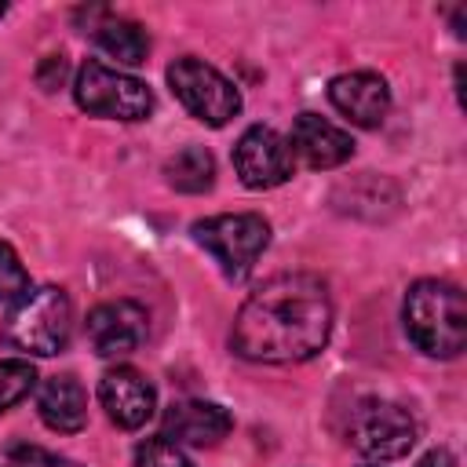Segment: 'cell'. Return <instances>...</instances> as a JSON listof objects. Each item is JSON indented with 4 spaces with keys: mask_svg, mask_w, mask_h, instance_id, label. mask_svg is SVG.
<instances>
[{
    "mask_svg": "<svg viewBox=\"0 0 467 467\" xmlns=\"http://www.w3.org/2000/svg\"><path fill=\"white\" fill-rule=\"evenodd\" d=\"M332 332V296L317 274H274L237 310L230 343L259 365H296L314 358Z\"/></svg>",
    "mask_w": 467,
    "mask_h": 467,
    "instance_id": "obj_1",
    "label": "cell"
},
{
    "mask_svg": "<svg viewBox=\"0 0 467 467\" xmlns=\"http://www.w3.org/2000/svg\"><path fill=\"white\" fill-rule=\"evenodd\" d=\"M405 332L431 358H456L467 343V299L452 281L423 277L405 292Z\"/></svg>",
    "mask_w": 467,
    "mask_h": 467,
    "instance_id": "obj_2",
    "label": "cell"
},
{
    "mask_svg": "<svg viewBox=\"0 0 467 467\" xmlns=\"http://www.w3.org/2000/svg\"><path fill=\"white\" fill-rule=\"evenodd\" d=\"M69 332H73V303L55 285L29 288L11 303L4 317V339L15 350L36 354V358H51L66 350Z\"/></svg>",
    "mask_w": 467,
    "mask_h": 467,
    "instance_id": "obj_3",
    "label": "cell"
},
{
    "mask_svg": "<svg viewBox=\"0 0 467 467\" xmlns=\"http://www.w3.org/2000/svg\"><path fill=\"white\" fill-rule=\"evenodd\" d=\"M193 241L219 263V270L234 281L248 277L255 259L270 244V223L255 212H226L193 223Z\"/></svg>",
    "mask_w": 467,
    "mask_h": 467,
    "instance_id": "obj_4",
    "label": "cell"
},
{
    "mask_svg": "<svg viewBox=\"0 0 467 467\" xmlns=\"http://www.w3.org/2000/svg\"><path fill=\"white\" fill-rule=\"evenodd\" d=\"M73 99L84 113L106 120H146L153 113V91L99 58H88L73 77Z\"/></svg>",
    "mask_w": 467,
    "mask_h": 467,
    "instance_id": "obj_5",
    "label": "cell"
},
{
    "mask_svg": "<svg viewBox=\"0 0 467 467\" xmlns=\"http://www.w3.org/2000/svg\"><path fill=\"white\" fill-rule=\"evenodd\" d=\"M168 84L175 99L186 106V113L208 128H223L241 113V91L204 58H193V55L175 58L168 66Z\"/></svg>",
    "mask_w": 467,
    "mask_h": 467,
    "instance_id": "obj_6",
    "label": "cell"
},
{
    "mask_svg": "<svg viewBox=\"0 0 467 467\" xmlns=\"http://www.w3.org/2000/svg\"><path fill=\"white\" fill-rule=\"evenodd\" d=\"M347 441L368 460H401L416 445V420L390 398H365L350 412Z\"/></svg>",
    "mask_w": 467,
    "mask_h": 467,
    "instance_id": "obj_7",
    "label": "cell"
},
{
    "mask_svg": "<svg viewBox=\"0 0 467 467\" xmlns=\"http://www.w3.org/2000/svg\"><path fill=\"white\" fill-rule=\"evenodd\" d=\"M234 171L248 190H274L288 182L296 171L288 139L277 135L270 124H252L234 146Z\"/></svg>",
    "mask_w": 467,
    "mask_h": 467,
    "instance_id": "obj_8",
    "label": "cell"
},
{
    "mask_svg": "<svg viewBox=\"0 0 467 467\" xmlns=\"http://www.w3.org/2000/svg\"><path fill=\"white\" fill-rule=\"evenodd\" d=\"M150 314L135 299H109L88 314V343L99 358H124L146 343Z\"/></svg>",
    "mask_w": 467,
    "mask_h": 467,
    "instance_id": "obj_9",
    "label": "cell"
},
{
    "mask_svg": "<svg viewBox=\"0 0 467 467\" xmlns=\"http://www.w3.org/2000/svg\"><path fill=\"white\" fill-rule=\"evenodd\" d=\"M328 99L358 128H379L390 113V88L372 69H354V73L332 77L328 80Z\"/></svg>",
    "mask_w": 467,
    "mask_h": 467,
    "instance_id": "obj_10",
    "label": "cell"
},
{
    "mask_svg": "<svg viewBox=\"0 0 467 467\" xmlns=\"http://www.w3.org/2000/svg\"><path fill=\"white\" fill-rule=\"evenodd\" d=\"M288 150L306 168L325 171V168H339L350 161L354 139H350V131H343L339 124L317 117V113H299L292 120V131H288Z\"/></svg>",
    "mask_w": 467,
    "mask_h": 467,
    "instance_id": "obj_11",
    "label": "cell"
},
{
    "mask_svg": "<svg viewBox=\"0 0 467 467\" xmlns=\"http://www.w3.org/2000/svg\"><path fill=\"white\" fill-rule=\"evenodd\" d=\"M99 401H102L106 416L124 431L142 427L157 409V394H153L150 379L131 365H117L99 379Z\"/></svg>",
    "mask_w": 467,
    "mask_h": 467,
    "instance_id": "obj_12",
    "label": "cell"
},
{
    "mask_svg": "<svg viewBox=\"0 0 467 467\" xmlns=\"http://www.w3.org/2000/svg\"><path fill=\"white\" fill-rule=\"evenodd\" d=\"M234 427V416L215 405V401H204V398H186V401H175L168 405L164 412V438L175 441V445H219Z\"/></svg>",
    "mask_w": 467,
    "mask_h": 467,
    "instance_id": "obj_13",
    "label": "cell"
},
{
    "mask_svg": "<svg viewBox=\"0 0 467 467\" xmlns=\"http://www.w3.org/2000/svg\"><path fill=\"white\" fill-rule=\"evenodd\" d=\"M36 412L40 420L58 431V434H77L88 423V390L80 387L77 376L62 372L44 379V387L36 390Z\"/></svg>",
    "mask_w": 467,
    "mask_h": 467,
    "instance_id": "obj_14",
    "label": "cell"
},
{
    "mask_svg": "<svg viewBox=\"0 0 467 467\" xmlns=\"http://www.w3.org/2000/svg\"><path fill=\"white\" fill-rule=\"evenodd\" d=\"M95 15V22H88V29H91V40L113 58V62H124V66H139V62H146V55H150V33L139 26V22H131V18H120V15H113V11H91Z\"/></svg>",
    "mask_w": 467,
    "mask_h": 467,
    "instance_id": "obj_15",
    "label": "cell"
},
{
    "mask_svg": "<svg viewBox=\"0 0 467 467\" xmlns=\"http://www.w3.org/2000/svg\"><path fill=\"white\" fill-rule=\"evenodd\" d=\"M164 179L179 193H204L215 186V157L204 146H182L164 161Z\"/></svg>",
    "mask_w": 467,
    "mask_h": 467,
    "instance_id": "obj_16",
    "label": "cell"
},
{
    "mask_svg": "<svg viewBox=\"0 0 467 467\" xmlns=\"http://www.w3.org/2000/svg\"><path fill=\"white\" fill-rule=\"evenodd\" d=\"M36 387V368L26 358H0V412L18 405Z\"/></svg>",
    "mask_w": 467,
    "mask_h": 467,
    "instance_id": "obj_17",
    "label": "cell"
},
{
    "mask_svg": "<svg viewBox=\"0 0 467 467\" xmlns=\"http://www.w3.org/2000/svg\"><path fill=\"white\" fill-rule=\"evenodd\" d=\"M135 467H193V463L175 441L161 434V438H146L135 445Z\"/></svg>",
    "mask_w": 467,
    "mask_h": 467,
    "instance_id": "obj_18",
    "label": "cell"
},
{
    "mask_svg": "<svg viewBox=\"0 0 467 467\" xmlns=\"http://www.w3.org/2000/svg\"><path fill=\"white\" fill-rule=\"evenodd\" d=\"M26 292H29V274H26V266H22L18 252H15L7 241H0V303H15V299L26 296Z\"/></svg>",
    "mask_w": 467,
    "mask_h": 467,
    "instance_id": "obj_19",
    "label": "cell"
},
{
    "mask_svg": "<svg viewBox=\"0 0 467 467\" xmlns=\"http://www.w3.org/2000/svg\"><path fill=\"white\" fill-rule=\"evenodd\" d=\"M7 460H11V467H80V463H73V460H66L58 452L29 445V441H11L7 445Z\"/></svg>",
    "mask_w": 467,
    "mask_h": 467,
    "instance_id": "obj_20",
    "label": "cell"
},
{
    "mask_svg": "<svg viewBox=\"0 0 467 467\" xmlns=\"http://www.w3.org/2000/svg\"><path fill=\"white\" fill-rule=\"evenodd\" d=\"M416 467H456V456L449 449H431Z\"/></svg>",
    "mask_w": 467,
    "mask_h": 467,
    "instance_id": "obj_21",
    "label": "cell"
},
{
    "mask_svg": "<svg viewBox=\"0 0 467 467\" xmlns=\"http://www.w3.org/2000/svg\"><path fill=\"white\" fill-rule=\"evenodd\" d=\"M4 15H7V4H0V18H4Z\"/></svg>",
    "mask_w": 467,
    "mask_h": 467,
    "instance_id": "obj_22",
    "label": "cell"
}]
</instances>
